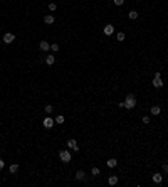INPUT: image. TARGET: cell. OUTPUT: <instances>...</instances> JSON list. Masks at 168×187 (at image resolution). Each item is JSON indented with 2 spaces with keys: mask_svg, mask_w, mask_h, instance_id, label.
Wrapping results in <instances>:
<instances>
[{
  "mask_svg": "<svg viewBox=\"0 0 168 187\" xmlns=\"http://www.w3.org/2000/svg\"><path fill=\"white\" fill-rule=\"evenodd\" d=\"M56 9H57V5H56L54 2H51V3H49V10H52V12H54Z\"/></svg>",
  "mask_w": 168,
  "mask_h": 187,
  "instance_id": "603a6c76",
  "label": "cell"
},
{
  "mask_svg": "<svg viewBox=\"0 0 168 187\" xmlns=\"http://www.w3.org/2000/svg\"><path fill=\"white\" fill-rule=\"evenodd\" d=\"M162 169H163V172H165V174H168V165H166V164H163Z\"/></svg>",
  "mask_w": 168,
  "mask_h": 187,
  "instance_id": "d4e9b609",
  "label": "cell"
},
{
  "mask_svg": "<svg viewBox=\"0 0 168 187\" xmlns=\"http://www.w3.org/2000/svg\"><path fill=\"white\" fill-rule=\"evenodd\" d=\"M54 123H56V120H52L51 116H45L44 118V128H52V127H54Z\"/></svg>",
  "mask_w": 168,
  "mask_h": 187,
  "instance_id": "5b68a950",
  "label": "cell"
},
{
  "mask_svg": "<svg viewBox=\"0 0 168 187\" xmlns=\"http://www.w3.org/2000/svg\"><path fill=\"white\" fill-rule=\"evenodd\" d=\"M44 22H45V24H54V15H51V14H47V15L44 17Z\"/></svg>",
  "mask_w": 168,
  "mask_h": 187,
  "instance_id": "4fadbf2b",
  "label": "cell"
},
{
  "mask_svg": "<svg viewBox=\"0 0 168 187\" xmlns=\"http://www.w3.org/2000/svg\"><path fill=\"white\" fill-rule=\"evenodd\" d=\"M51 51L57 52V51H59V44H51Z\"/></svg>",
  "mask_w": 168,
  "mask_h": 187,
  "instance_id": "7402d4cb",
  "label": "cell"
},
{
  "mask_svg": "<svg viewBox=\"0 0 168 187\" xmlns=\"http://www.w3.org/2000/svg\"><path fill=\"white\" fill-rule=\"evenodd\" d=\"M44 110H45V113H52V110H54V106H52V105H47V106L44 108Z\"/></svg>",
  "mask_w": 168,
  "mask_h": 187,
  "instance_id": "ffe728a7",
  "label": "cell"
},
{
  "mask_svg": "<svg viewBox=\"0 0 168 187\" xmlns=\"http://www.w3.org/2000/svg\"><path fill=\"white\" fill-rule=\"evenodd\" d=\"M135 106H136V96L135 95H128L126 99H124V108H126V110H133Z\"/></svg>",
  "mask_w": 168,
  "mask_h": 187,
  "instance_id": "6da1fadb",
  "label": "cell"
},
{
  "mask_svg": "<svg viewBox=\"0 0 168 187\" xmlns=\"http://www.w3.org/2000/svg\"><path fill=\"white\" fill-rule=\"evenodd\" d=\"M113 2L116 3V5H123V3H124V0H113Z\"/></svg>",
  "mask_w": 168,
  "mask_h": 187,
  "instance_id": "484cf974",
  "label": "cell"
},
{
  "mask_svg": "<svg viewBox=\"0 0 168 187\" xmlns=\"http://www.w3.org/2000/svg\"><path fill=\"white\" fill-rule=\"evenodd\" d=\"M3 165H5V162H3L2 159H0V170H2V169H3Z\"/></svg>",
  "mask_w": 168,
  "mask_h": 187,
  "instance_id": "4316f807",
  "label": "cell"
},
{
  "mask_svg": "<svg viewBox=\"0 0 168 187\" xmlns=\"http://www.w3.org/2000/svg\"><path fill=\"white\" fill-rule=\"evenodd\" d=\"M160 113H162V108L160 106H153L151 108V115H160Z\"/></svg>",
  "mask_w": 168,
  "mask_h": 187,
  "instance_id": "e0dca14e",
  "label": "cell"
},
{
  "mask_svg": "<svg viewBox=\"0 0 168 187\" xmlns=\"http://www.w3.org/2000/svg\"><path fill=\"white\" fill-rule=\"evenodd\" d=\"M106 165H108L109 169H113V167H116V165H118V160L116 159H109L108 162H106Z\"/></svg>",
  "mask_w": 168,
  "mask_h": 187,
  "instance_id": "7c38bea8",
  "label": "cell"
},
{
  "mask_svg": "<svg viewBox=\"0 0 168 187\" xmlns=\"http://www.w3.org/2000/svg\"><path fill=\"white\" fill-rule=\"evenodd\" d=\"M113 32H114V26H113V24H108V26H104V34H106V35H111Z\"/></svg>",
  "mask_w": 168,
  "mask_h": 187,
  "instance_id": "ba28073f",
  "label": "cell"
},
{
  "mask_svg": "<svg viewBox=\"0 0 168 187\" xmlns=\"http://www.w3.org/2000/svg\"><path fill=\"white\" fill-rule=\"evenodd\" d=\"M56 123H57V125H62V123H64V116H62V115H59V116L56 118Z\"/></svg>",
  "mask_w": 168,
  "mask_h": 187,
  "instance_id": "ac0fdd59",
  "label": "cell"
},
{
  "mask_svg": "<svg viewBox=\"0 0 168 187\" xmlns=\"http://www.w3.org/2000/svg\"><path fill=\"white\" fill-rule=\"evenodd\" d=\"M9 170H10V174H15V172L19 170V164H12V165H10V169H9Z\"/></svg>",
  "mask_w": 168,
  "mask_h": 187,
  "instance_id": "9a60e30c",
  "label": "cell"
},
{
  "mask_svg": "<svg viewBox=\"0 0 168 187\" xmlns=\"http://www.w3.org/2000/svg\"><path fill=\"white\" fill-rule=\"evenodd\" d=\"M54 63H56V57L52 56V54H49V56L45 57V64H49V66H52Z\"/></svg>",
  "mask_w": 168,
  "mask_h": 187,
  "instance_id": "8fae6325",
  "label": "cell"
},
{
  "mask_svg": "<svg viewBox=\"0 0 168 187\" xmlns=\"http://www.w3.org/2000/svg\"><path fill=\"white\" fill-rule=\"evenodd\" d=\"M128 17H130V19H131V20H135V19H138V12H136V10H131V12H130V14H128Z\"/></svg>",
  "mask_w": 168,
  "mask_h": 187,
  "instance_id": "2e32d148",
  "label": "cell"
},
{
  "mask_svg": "<svg viewBox=\"0 0 168 187\" xmlns=\"http://www.w3.org/2000/svg\"><path fill=\"white\" fill-rule=\"evenodd\" d=\"M116 39H118V41H124V32H118Z\"/></svg>",
  "mask_w": 168,
  "mask_h": 187,
  "instance_id": "d6986e66",
  "label": "cell"
},
{
  "mask_svg": "<svg viewBox=\"0 0 168 187\" xmlns=\"http://www.w3.org/2000/svg\"><path fill=\"white\" fill-rule=\"evenodd\" d=\"M91 174H92V175H99V169H98V167H92V169H91Z\"/></svg>",
  "mask_w": 168,
  "mask_h": 187,
  "instance_id": "44dd1931",
  "label": "cell"
},
{
  "mask_svg": "<svg viewBox=\"0 0 168 187\" xmlns=\"http://www.w3.org/2000/svg\"><path fill=\"white\" fill-rule=\"evenodd\" d=\"M14 41H15V35L14 34H10V32L3 34V44H12Z\"/></svg>",
  "mask_w": 168,
  "mask_h": 187,
  "instance_id": "3957f363",
  "label": "cell"
},
{
  "mask_svg": "<svg viewBox=\"0 0 168 187\" xmlns=\"http://www.w3.org/2000/svg\"><path fill=\"white\" fill-rule=\"evenodd\" d=\"M59 157H61L62 162H71V152L69 150H62V152L59 153Z\"/></svg>",
  "mask_w": 168,
  "mask_h": 187,
  "instance_id": "277c9868",
  "label": "cell"
},
{
  "mask_svg": "<svg viewBox=\"0 0 168 187\" xmlns=\"http://www.w3.org/2000/svg\"><path fill=\"white\" fill-rule=\"evenodd\" d=\"M76 179H77V180H84V179H86V174H84L83 170H77V172H76Z\"/></svg>",
  "mask_w": 168,
  "mask_h": 187,
  "instance_id": "5bb4252c",
  "label": "cell"
},
{
  "mask_svg": "<svg viewBox=\"0 0 168 187\" xmlns=\"http://www.w3.org/2000/svg\"><path fill=\"white\" fill-rule=\"evenodd\" d=\"M162 180H163L162 174H153V182H155V184H162Z\"/></svg>",
  "mask_w": 168,
  "mask_h": 187,
  "instance_id": "9c48e42d",
  "label": "cell"
},
{
  "mask_svg": "<svg viewBox=\"0 0 168 187\" xmlns=\"http://www.w3.org/2000/svg\"><path fill=\"white\" fill-rule=\"evenodd\" d=\"M153 86H155V88H162V86H163L162 74H160V73H156V74H155V79H153Z\"/></svg>",
  "mask_w": 168,
  "mask_h": 187,
  "instance_id": "7a4b0ae2",
  "label": "cell"
},
{
  "mask_svg": "<svg viewBox=\"0 0 168 187\" xmlns=\"http://www.w3.org/2000/svg\"><path fill=\"white\" fill-rule=\"evenodd\" d=\"M39 47H41L42 49V51H49V49H51V44H49V42L47 41H41V44H39Z\"/></svg>",
  "mask_w": 168,
  "mask_h": 187,
  "instance_id": "52a82bcc",
  "label": "cell"
},
{
  "mask_svg": "<svg viewBox=\"0 0 168 187\" xmlns=\"http://www.w3.org/2000/svg\"><path fill=\"white\" fill-rule=\"evenodd\" d=\"M141 121H143L145 125H148V123H150L151 120H150V116H143V120H141Z\"/></svg>",
  "mask_w": 168,
  "mask_h": 187,
  "instance_id": "cb8c5ba5",
  "label": "cell"
},
{
  "mask_svg": "<svg viewBox=\"0 0 168 187\" xmlns=\"http://www.w3.org/2000/svg\"><path fill=\"white\" fill-rule=\"evenodd\" d=\"M108 184H109V185H116V184H118V175H109Z\"/></svg>",
  "mask_w": 168,
  "mask_h": 187,
  "instance_id": "30bf717a",
  "label": "cell"
},
{
  "mask_svg": "<svg viewBox=\"0 0 168 187\" xmlns=\"http://www.w3.org/2000/svg\"><path fill=\"white\" fill-rule=\"evenodd\" d=\"M67 147H69L71 150H79V145H77V142H76V140H72V138L67 140Z\"/></svg>",
  "mask_w": 168,
  "mask_h": 187,
  "instance_id": "8992f818",
  "label": "cell"
}]
</instances>
